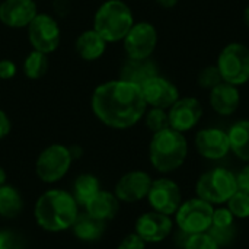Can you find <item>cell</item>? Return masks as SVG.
Listing matches in <instances>:
<instances>
[{
	"label": "cell",
	"instance_id": "6da1fadb",
	"mask_svg": "<svg viewBox=\"0 0 249 249\" xmlns=\"http://www.w3.org/2000/svg\"><path fill=\"white\" fill-rule=\"evenodd\" d=\"M146 108L142 88L121 79L99 85L92 95L93 114L111 128L136 125L144 117Z\"/></svg>",
	"mask_w": 249,
	"mask_h": 249
},
{
	"label": "cell",
	"instance_id": "7a4b0ae2",
	"mask_svg": "<svg viewBox=\"0 0 249 249\" xmlns=\"http://www.w3.org/2000/svg\"><path fill=\"white\" fill-rule=\"evenodd\" d=\"M74 197L63 190L44 193L35 204V219L48 232H61L73 226L79 209Z\"/></svg>",
	"mask_w": 249,
	"mask_h": 249
},
{
	"label": "cell",
	"instance_id": "3957f363",
	"mask_svg": "<svg viewBox=\"0 0 249 249\" xmlns=\"http://www.w3.org/2000/svg\"><path fill=\"white\" fill-rule=\"evenodd\" d=\"M188 155V142L184 133L174 128H165L155 133L149 146V158L152 166L162 172L169 174L181 168Z\"/></svg>",
	"mask_w": 249,
	"mask_h": 249
},
{
	"label": "cell",
	"instance_id": "277c9868",
	"mask_svg": "<svg viewBox=\"0 0 249 249\" xmlns=\"http://www.w3.org/2000/svg\"><path fill=\"white\" fill-rule=\"evenodd\" d=\"M134 25L131 9L121 0H108L95 13L93 29L107 41H123Z\"/></svg>",
	"mask_w": 249,
	"mask_h": 249
},
{
	"label": "cell",
	"instance_id": "5b68a950",
	"mask_svg": "<svg viewBox=\"0 0 249 249\" xmlns=\"http://www.w3.org/2000/svg\"><path fill=\"white\" fill-rule=\"evenodd\" d=\"M238 191L236 175L225 168H214L204 172L196 185L197 197L210 204H223Z\"/></svg>",
	"mask_w": 249,
	"mask_h": 249
},
{
	"label": "cell",
	"instance_id": "8992f818",
	"mask_svg": "<svg viewBox=\"0 0 249 249\" xmlns=\"http://www.w3.org/2000/svg\"><path fill=\"white\" fill-rule=\"evenodd\" d=\"M217 69L223 82L241 86L249 80V48L241 42L228 44L219 54Z\"/></svg>",
	"mask_w": 249,
	"mask_h": 249
},
{
	"label": "cell",
	"instance_id": "52a82bcc",
	"mask_svg": "<svg viewBox=\"0 0 249 249\" xmlns=\"http://www.w3.org/2000/svg\"><path fill=\"white\" fill-rule=\"evenodd\" d=\"M213 212V204L200 197L191 198L179 206L175 213V222L179 231L185 235L206 233L212 226Z\"/></svg>",
	"mask_w": 249,
	"mask_h": 249
},
{
	"label": "cell",
	"instance_id": "ba28073f",
	"mask_svg": "<svg viewBox=\"0 0 249 249\" xmlns=\"http://www.w3.org/2000/svg\"><path fill=\"white\" fill-rule=\"evenodd\" d=\"M71 153L63 144H51L41 152L36 159L35 171L41 181L47 184L57 182L61 179L71 165Z\"/></svg>",
	"mask_w": 249,
	"mask_h": 249
},
{
	"label": "cell",
	"instance_id": "9c48e42d",
	"mask_svg": "<svg viewBox=\"0 0 249 249\" xmlns=\"http://www.w3.org/2000/svg\"><path fill=\"white\" fill-rule=\"evenodd\" d=\"M123 42L128 58H150L158 45V31L149 22H139L131 26Z\"/></svg>",
	"mask_w": 249,
	"mask_h": 249
},
{
	"label": "cell",
	"instance_id": "30bf717a",
	"mask_svg": "<svg viewBox=\"0 0 249 249\" xmlns=\"http://www.w3.org/2000/svg\"><path fill=\"white\" fill-rule=\"evenodd\" d=\"M28 36L34 50L50 54L60 44L58 23L51 16L38 13L28 25Z\"/></svg>",
	"mask_w": 249,
	"mask_h": 249
},
{
	"label": "cell",
	"instance_id": "8fae6325",
	"mask_svg": "<svg viewBox=\"0 0 249 249\" xmlns=\"http://www.w3.org/2000/svg\"><path fill=\"white\" fill-rule=\"evenodd\" d=\"M147 200L155 212L166 216H172L182 204L181 188L172 179L168 178L156 179L152 182V187L147 194Z\"/></svg>",
	"mask_w": 249,
	"mask_h": 249
},
{
	"label": "cell",
	"instance_id": "7c38bea8",
	"mask_svg": "<svg viewBox=\"0 0 249 249\" xmlns=\"http://www.w3.org/2000/svg\"><path fill=\"white\" fill-rule=\"evenodd\" d=\"M203 105L197 98L193 96H185L179 98L171 108H169V125L171 128L185 133L194 128L201 117H203Z\"/></svg>",
	"mask_w": 249,
	"mask_h": 249
},
{
	"label": "cell",
	"instance_id": "4fadbf2b",
	"mask_svg": "<svg viewBox=\"0 0 249 249\" xmlns=\"http://www.w3.org/2000/svg\"><path fill=\"white\" fill-rule=\"evenodd\" d=\"M142 93L146 101V105L166 111L179 99L178 88L171 80L159 74L152 77L142 86Z\"/></svg>",
	"mask_w": 249,
	"mask_h": 249
},
{
	"label": "cell",
	"instance_id": "5bb4252c",
	"mask_svg": "<svg viewBox=\"0 0 249 249\" xmlns=\"http://www.w3.org/2000/svg\"><path fill=\"white\" fill-rule=\"evenodd\" d=\"M174 223L169 216L149 212L142 214L136 222V233L146 242V244H158L165 241L172 232Z\"/></svg>",
	"mask_w": 249,
	"mask_h": 249
},
{
	"label": "cell",
	"instance_id": "9a60e30c",
	"mask_svg": "<svg viewBox=\"0 0 249 249\" xmlns=\"http://www.w3.org/2000/svg\"><path fill=\"white\" fill-rule=\"evenodd\" d=\"M196 147L197 152L209 160L223 159L231 152L228 133L222 128L200 130L196 134Z\"/></svg>",
	"mask_w": 249,
	"mask_h": 249
},
{
	"label": "cell",
	"instance_id": "2e32d148",
	"mask_svg": "<svg viewBox=\"0 0 249 249\" xmlns=\"http://www.w3.org/2000/svg\"><path fill=\"white\" fill-rule=\"evenodd\" d=\"M152 178L143 171H133L120 178L115 185V196L120 201L136 203L147 197L152 187Z\"/></svg>",
	"mask_w": 249,
	"mask_h": 249
},
{
	"label": "cell",
	"instance_id": "e0dca14e",
	"mask_svg": "<svg viewBox=\"0 0 249 249\" xmlns=\"http://www.w3.org/2000/svg\"><path fill=\"white\" fill-rule=\"evenodd\" d=\"M38 15L34 0H4L0 4V20L9 28H23Z\"/></svg>",
	"mask_w": 249,
	"mask_h": 249
},
{
	"label": "cell",
	"instance_id": "ac0fdd59",
	"mask_svg": "<svg viewBox=\"0 0 249 249\" xmlns=\"http://www.w3.org/2000/svg\"><path fill=\"white\" fill-rule=\"evenodd\" d=\"M241 105V93L238 86L222 82L210 90V107L222 117H229L238 111Z\"/></svg>",
	"mask_w": 249,
	"mask_h": 249
},
{
	"label": "cell",
	"instance_id": "d6986e66",
	"mask_svg": "<svg viewBox=\"0 0 249 249\" xmlns=\"http://www.w3.org/2000/svg\"><path fill=\"white\" fill-rule=\"evenodd\" d=\"M158 76V66L150 58H128V61L121 67L120 79L142 88L147 80Z\"/></svg>",
	"mask_w": 249,
	"mask_h": 249
},
{
	"label": "cell",
	"instance_id": "ffe728a7",
	"mask_svg": "<svg viewBox=\"0 0 249 249\" xmlns=\"http://www.w3.org/2000/svg\"><path fill=\"white\" fill-rule=\"evenodd\" d=\"M86 213L90 216L108 222L115 217L120 209V200L117 198L115 194L108 193V191H99L95 197H92L86 204Z\"/></svg>",
	"mask_w": 249,
	"mask_h": 249
},
{
	"label": "cell",
	"instance_id": "44dd1931",
	"mask_svg": "<svg viewBox=\"0 0 249 249\" xmlns=\"http://www.w3.org/2000/svg\"><path fill=\"white\" fill-rule=\"evenodd\" d=\"M107 48V41L95 31L88 29L82 32L76 39V51L80 58L86 61H95L98 60Z\"/></svg>",
	"mask_w": 249,
	"mask_h": 249
},
{
	"label": "cell",
	"instance_id": "7402d4cb",
	"mask_svg": "<svg viewBox=\"0 0 249 249\" xmlns=\"http://www.w3.org/2000/svg\"><path fill=\"white\" fill-rule=\"evenodd\" d=\"M71 228L77 239L83 242H95L102 238L105 232V222L90 216L89 213H79Z\"/></svg>",
	"mask_w": 249,
	"mask_h": 249
},
{
	"label": "cell",
	"instance_id": "603a6c76",
	"mask_svg": "<svg viewBox=\"0 0 249 249\" xmlns=\"http://www.w3.org/2000/svg\"><path fill=\"white\" fill-rule=\"evenodd\" d=\"M231 152L244 162H249V120H241L235 123L229 131Z\"/></svg>",
	"mask_w": 249,
	"mask_h": 249
},
{
	"label": "cell",
	"instance_id": "cb8c5ba5",
	"mask_svg": "<svg viewBox=\"0 0 249 249\" xmlns=\"http://www.w3.org/2000/svg\"><path fill=\"white\" fill-rule=\"evenodd\" d=\"M22 207L23 201L16 188L9 185L0 187V216L13 219L22 212Z\"/></svg>",
	"mask_w": 249,
	"mask_h": 249
},
{
	"label": "cell",
	"instance_id": "d4e9b609",
	"mask_svg": "<svg viewBox=\"0 0 249 249\" xmlns=\"http://www.w3.org/2000/svg\"><path fill=\"white\" fill-rule=\"evenodd\" d=\"M101 191L99 188V181L96 177L90 175V174H83L80 177H77L76 182H74V200L77 204L85 206L92 197H95L98 193Z\"/></svg>",
	"mask_w": 249,
	"mask_h": 249
},
{
	"label": "cell",
	"instance_id": "484cf974",
	"mask_svg": "<svg viewBox=\"0 0 249 249\" xmlns=\"http://www.w3.org/2000/svg\"><path fill=\"white\" fill-rule=\"evenodd\" d=\"M48 70V58L47 54L34 50L28 54L23 63V71L29 79H41Z\"/></svg>",
	"mask_w": 249,
	"mask_h": 249
},
{
	"label": "cell",
	"instance_id": "4316f807",
	"mask_svg": "<svg viewBox=\"0 0 249 249\" xmlns=\"http://www.w3.org/2000/svg\"><path fill=\"white\" fill-rule=\"evenodd\" d=\"M228 209L235 216V219L244 220L249 217V194L244 191H236L228 201Z\"/></svg>",
	"mask_w": 249,
	"mask_h": 249
},
{
	"label": "cell",
	"instance_id": "83f0119b",
	"mask_svg": "<svg viewBox=\"0 0 249 249\" xmlns=\"http://www.w3.org/2000/svg\"><path fill=\"white\" fill-rule=\"evenodd\" d=\"M146 125L155 134L165 128H169V115L166 109L160 108H150L146 112Z\"/></svg>",
	"mask_w": 249,
	"mask_h": 249
},
{
	"label": "cell",
	"instance_id": "f1b7e54d",
	"mask_svg": "<svg viewBox=\"0 0 249 249\" xmlns=\"http://www.w3.org/2000/svg\"><path fill=\"white\" fill-rule=\"evenodd\" d=\"M207 233L214 239V242L220 248H226V247H231L233 244V241L236 239L238 229H236V225L228 226V228H214V226H210V229L207 231Z\"/></svg>",
	"mask_w": 249,
	"mask_h": 249
},
{
	"label": "cell",
	"instance_id": "f546056e",
	"mask_svg": "<svg viewBox=\"0 0 249 249\" xmlns=\"http://www.w3.org/2000/svg\"><path fill=\"white\" fill-rule=\"evenodd\" d=\"M197 80H198V85H200L201 88L210 89V90H212L214 86H217L219 83L223 82L222 74H220V71H219V69H217L216 64H214V66L210 64V66H206L204 69H201L200 73H198Z\"/></svg>",
	"mask_w": 249,
	"mask_h": 249
},
{
	"label": "cell",
	"instance_id": "4dcf8cb0",
	"mask_svg": "<svg viewBox=\"0 0 249 249\" xmlns=\"http://www.w3.org/2000/svg\"><path fill=\"white\" fill-rule=\"evenodd\" d=\"M184 249H222L214 239L206 232V233H196V235H188L185 238V242L182 245Z\"/></svg>",
	"mask_w": 249,
	"mask_h": 249
},
{
	"label": "cell",
	"instance_id": "1f68e13d",
	"mask_svg": "<svg viewBox=\"0 0 249 249\" xmlns=\"http://www.w3.org/2000/svg\"><path fill=\"white\" fill-rule=\"evenodd\" d=\"M235 225V216L231 213L228 207H220L214 209L213 212V219H212V226L214 228H228Z\"/></svg>",
	"mask_w": 249,
	"mask_h": 249
},
{
	"label": "cell",
	"instance_id": "d6a6232c",
	"mask_svg": "<svg viewBox=\"0 0 249 249\" xmlns=\"http://www.w3.org/2000/svg\"><path fill=\"white\" fill-rule=\"evenodd\" d=\"M0 249H22V238L10 231H0Z\"/></svg>",
	"mask_w": 249,
	"mask_h": 249
},
{
	"label": "cell",
	"instance_id": "836d02e7",
	"mask_svg": "<svg viewBox=\"0 0 249 249\" xmlns=\"http://www.w3.org/2000/svg\"><path fill=\"white\" fill-rule=\"evenodd\" d=\"M146 248V242L134 232L127 235L118 245L117 249H144Z\"/></svg>",
	"mask_w": 249,
	"mask_h": 249
},
{
	"label": "cell",
	"instance_id": "e575fe53",
	"mask_svg": "<svg viewBox=\"0 0 249 249\" xmlns=\"http://www.w3.org/2000/svg\"><path fill=\"white\" fill-rule=\"evenodd\" d=\"M16 74V66L10 60H0V79L9 80Z\"/></svg>",
	"mask_w": 249,
	"mask_h": 249
},
{
	"label": "cell",
	"instance_id": "d590c367",
	"mask_svg": "<svg viewBox=\"0 0 249 249\" xmlns=\"http://www.w3.org/2000/svg\"><path fill=\"white\" fill-rule=\"evenodd\" d=\"M236 182H238V190L249 194V162L242 168V171L236 175Z\"/></svg>",
	"mask_w": 249,
	"mask_h": 249
},
{
	"label": "cell",
	"instance_id": "8d00e7d4",
	"mask_svg": "<svg viewBox=\"0 0 249 249\" xmlns=\"http://www.w3.org/2000/svg\"><path fill=\"white\" fill-rule=\"evenodd\" d=\"M10 131V121L7 118V115L0 109V140L4 139Z\"/></svg>",
	"mask_w": 249,
	"mask_h": 249
},
{
	"label": "cell",
	"instance_id": "74e56055",
	"mask_svg": "<svg viewBox=\"0 0 249 249\" xmlns=\"http://www.w3.org/2000/svg\"><path fill=\"white\" fill-rule=\"evenodd\" d=\"M156 3L163 9H172L178 4V0H156Z\"/></svg>",
	"mask_w": 249,
	"mask_h": 249
},
{
	"label": "cell",
	"instance_id": "f35d334b",
	"mask_svg": "<svg viewBox=\"0 0 249 249\" xmlns=\"http://www.w3.org/2000/svg\"><path fill=\"white\" fill-rule=\"evenodd\" d=\"M4 182H6V172L3 168H0V187H3Z\"/></svg>",
	"mask_w": 249,
	"mask_h": 249
},
{
	"label": "cell",
	"instance_id": "ab89813d",
	"mask_svg": "<svg viewBox=\"0 0 249 249\" xmlns=\"http://www.w3.org/2000/svg\"><path fill=\"white\" fill-rule=\"evenodd\" d=\"M244 22H245L247 28H249V4L247 6L245 12H244Z\"/></svg>",
	"mask_w": 249,
	"mask_h": 249
}]
</instances>
